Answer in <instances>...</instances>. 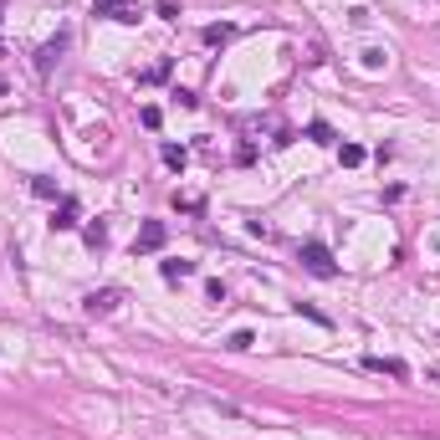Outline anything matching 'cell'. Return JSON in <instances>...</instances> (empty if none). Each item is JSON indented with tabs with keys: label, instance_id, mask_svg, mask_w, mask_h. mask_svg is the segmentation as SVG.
<instances>
[{
	"label": "cell",
	"instance_id": "cell-4",
	"mask_svg": "<svg viewBox=\"0 0 440 440\" xmlns=\"http://www.w3.org/2000/svg\"><path fill=\"white\" fill-rule=\"evenodd\" d=\"M164 246V226L159 220H149V226L139 231V241H134V251H159Z\"/></svg>",
	"mask_w": 440,
	"mask_h": 440
},
{
	"label": "cell",
	"instance_id": "cell-8",
	"mask_svg": "<svg viewBox=\"0 0 440 440\" xmlns=\"http://www.w3.org/2000/svg\"><path fill=\"white\" fill-rule=\"evenodd\" d=\"M369 369H379V374H394V379H405V364L400 359H364Z\"/></svg>",
	"mask_w": 440,
	"mask_h": 440
},
{
	"label": "cell",
	"instance_id": "cell-13",
	"mask_svg": "<svg viewBox=\"0 0 440 440\" xmlns=\"http://www.w3.org/2000/svg\"><path fill=\"white\" fill-rule=\"evenodd\" d=\"M307 139H313V144H333V128H328V123H313V128H307Z\"/></svg>",
	"mask_w": 440,
	"mask_h": 440
},
{
	"label": "cell",
	"instance_id": "cell-6",
	"mask_svg": "<svg viewBox=\"0 0 440 440\" xmlns=\"http://www.w3.org/2000/svg\"><path fill=\"white\" fill-rule=\"evenodd\" d=\"M52 226H57V231H72V226H77V205H72V200H62V210H57Z\"/></svg>",
	"mask_w": 440,
	"mask_h": 440
},
{
	"label": "cell",
	"instance_id": "cell-7",
	"mask_svg": "<svg viewBox=\"0 0 440 440\" xmlns=\"http://www.w3.org/2000/svg\"><path fill=\"white\" fill-rule=\"evenodd\" d=\"M236 36V26H205V47H226Z\"/></svg>",
	"mask_w": 440,
	"mask_h": 440
},
{
	"label": "cell",
	"instance_id": "cell-1",
	"mask_svg": "<svg viewBox=\"0 0 440 440\" xmlns=\"http://www.w3.org/2000/svg\"><path fill=\"white\" fill-rule=\"evenodd\" d=\"M302 267L313 272V277H338V261L328 256L323 241H307V246H302Z\"/></svg>",
	"mask_w": 440,
	"mask_h": 440
},
{
	"label": "cell",
	"instance_id": "cell-11",
	"mask_svg": "<svg viewBox=\"0 0 440 440\" xmlns=\"http://www.w3.org/2000/svg\"><path fill=\"white\" fill-rule=\"evenodd\" d=\"M338 159H343L348 169H359V164H364V149H359V144H343V149H338Z\"/></svg>",
	"mask_w": 440,
	"mask_h": 440
},
{
	"label": "cell",
	"instance_id": "cell-14",
	"mask_svg": "<svg viewBox=\"0 0 440 440\" xmlns=\"http://www.w3.org/2000/svg\"><path fill=\"white\" fill-rule=\"evenodd\" d=\"M139 118H144V128H159V123H164V113H159V108H154V103L144 108V113H139Z\"/></svg>",
	"mask_w": 440,
	"mask_h": 440
},
{
	"label": "cell",
	"instance_id": "cell-3",
	"mask_svg": "<svg viewBox=\"0 0 440 440\" xmlns=\"http://www.w3.org/2000/svg\"><path fill=\"white\" fill-rule=\"evenodd\" d=\"M62 52H67V31H57V36L47 41V47H41V52H36V72H41V77H47V72L57 67V57H62Z\"/></svg>",
	"mask_w": 440,
	"mask_h": 440
},
{
	"label": "cell",
	"instance_id": "cell-12",
	"mask_svg": "<svg viewBox=\"0 0 440 440\" xmlns=\"http://www.w3.org/2000/svg\"><path fill=\"white\" fill-rule=\"evenodd\" d=\"M164 77H169V62H154L149 72H139V82H164Z\"/></svg>",
	"mask_w": 440,
	"mask_h": 440
},
{
	"label": "cell",
	"instance_id": "cell-10",
	"mask_svg": "<svg viewBox=\"0 0 440 440\" xmlns=\"http://www.w3.org/2000/svg\"><path fill=\"white\" fill-rule=\"evenodd\" d=\"M185 159H190V154H185L180 144H164V164H169V169H185Z\"/></svg>",
	"mask_w": 440,
	"mask_h": 440
},
{
	"label": "cell",
	"instance_id": "cell-2",
	"mask_svg": "<svg viewBox=\"0 0 440 440\" xmlns=\"http://www.w3.org/2000/svg\"><path fill=\"white\" fill-rule=\"evenodd\" d=\"M93 16H103V21H139L134 0H93Z\"/></svg>",
	"mask_w": 440,
	"mask_h": 440
},
{
	"label": "cell",
	"instance_id": "cell-5",
	"mask_svg": "<svg viewBox=\"0 0 440 440\" xmlns=\"http://www.w3.org/2000/svg\"><path fill=\"white\" fill-rule=\"evenodd\" d=\"M118 307V292H93L87 297V313H113Z\"/></svg>",
	"mask_w": 440,
	"mask_h": 440
},
{
	"label": "cell",
	"instance_id": "cell-9",
	"mask_svg": "<svg viewBox=\"0 0 440 440\" xmlns=\"http://www.w3.org/2000/svg\"><path fill=\"white\" fill-rule=\"evenodd\" d=\"M164 277L180 282V277H195V261H164Z\"/></svg>",
	"mask_w": 440,
	"mask_h": 440
}]
</instances>
